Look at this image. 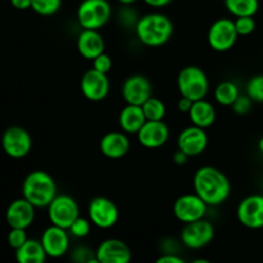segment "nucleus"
I'll list each match as a JSON object with an SVG mask.
<instances>
[{
  "label": "nucleus",
  "mask_w": 263,
  "mask_h": 263,
  "mask_svg": "<svg viewBox=\"0 0 263 263\" xmlns=\"http://www.w3.org/2000/svg\"><path fill=\"white\" fill-rule=\"evenodd\" d=\"M193 187L210 207H216L229 199L231 185L228 176L212 166H203L195 171L193 177Z\"/></svg>",
  "instance_id": "f257e3e1"
},
{
  "label": "nucleus",
  "mask_w": 263,
  "mask_h": 263,
  "mask_svg": "<svg viewBox=\"0 0 263 263\" xmlns=\"http://www.w3.org/2000/svg\"><path fill=\"white\" fill-rule=\"evenodd\" d=\"M138 40L149 48L164 45L174 33V25L167 15L161 13H151L139 18L135 25Z\"/></svg>",
  "instance_id": "f03ea898"
},
{
  "label": "nucleus",
  "mask_w": 263,
  "mask_h": 263,
  "mask_svg": "<svg viewBox=\"0 0 263 263\" xmlns=\"http://www.w3.org/2000/svg\"><path fill=\"white\" fill-rule=\"evenodd\" d=\"M57 184L46 171L35 170L22 182V197L36 208H48L57 197Z\"/></svg>",
  "instance_id": "7ed1b4c3"
},
{
  "label": "nucleus",
  "mask_w": 263,
  "mask_h": 263,
  "mask_svg": "<svg viewBox=\"0 0 263 263\" xmlns=\"http://www.w3.org/2000/svg\"><path fill=\"white\" fill-rule=\"evenodd\" d=\"M177 89L181 97L189 98L193 102L205 99L210 91V80L200 67L187 66L177 76Z\"/></svg>",
  "instance_id": "20e7f679"
},
{
  "label": "nucleus",
  "mask_w": 263,
  "mask_h": 263,
  "mask_svg": "<svg viewBox=\"0 0 263 263\" xmlns=\"http://www.w3.org/2000/svg\"><path fill=\"white\" fill-rule=\"evenodd\" d=\"M76 17L82 28L100 30L112 17V7L107 0H82Z\"/></svg>",
  "instance_id": "39448f33"
},
{
  "label": "nucleus",
  "mask_w": 263,
  "mask_h": 263,
  "mask_svg": "<svg viewBox=\"0 0 263 263\" xmlns=\"http://www.w3.org/2000/svg\"><path fill=\"white\" fill-rule=\"evenodd\" d=\"M239 33L236 31L235 22L229 18H220L211 25L207 33V41L211 49L218 53H223L236 44Z\"/></svg>",
  "instance_id": "423d86ee"
},
{
  "label": "nucleus",
  "mask_w": 263,
  "mask_h": 263,
  "mask_svg": "<svg viewBox=\"0 0 263 263\" xmlns=\"http://www.w3.org/2000/svg\"><path fill=\"white\" fill-rule=\"evenodd\" d=\"M79 216L80 210L77 202L69 195H57L48 205V217L51 225L68 230Z\"/></svg>",
  "instance_id": "0eeeda50"
},
{
  "label": "nucleus",
  "mask_w": 263,
  "mask_h": 263,
  "mask_svg": "<svg viewBox=\"0 0 263 263\" xmlns=\"http://www.w3.org/2000/svg\"><path fill=\"white\" fill-rule=\"evenodd\" d=\"M2 146L8 157L14 159L27 156L32 148L30 133L21 126H10L2 136Z\"/></svg>",
  "instance_id": "6e6552de"
},
{
  "label": "nucleus",
  "mask_w": 263,
  "mask_h": 263,
  "mask_svg": "<svg viewBox=\"0 0 263 263\" xmlns=\"http://www.w3.org/2000/svg\"><path fill=\"white\" fill-rule=\"evenodd\" d=\"M210 205L198 194H184L177 198L174 203V216L180 222L189 223L202 220L207 215Z\"/></svg>",
  "instance_id": "1a4fd4ad"
},
{
  "label": "nucleus",
  "mask_w": 263,
  "mask_h": 263,
  "mask_svg": "<svg viewBox=\"0 0 263 263\" xmlns=\"http://www.w3.org/2000/svg\"><path fill=\"white\" fill-rule=\"evenodd\" d=\"M215 226L205 218L185 223L181 230V243L189 249H202L215 238Z\"/></svg>",
  "instance_id": "9d476101"
},
{
  "label": "nucleus",
  "mask_w": 263,
  "mask_h": 263,
  "mask_svg": "<svg viewBox=\"0 0 263 263\" xmlns=\"http://www.w3.org/2000/svg\"><path fill=\"white\" fill-rule=\"evenodd\" d=\"M87 213L92 225L102 230L113 228L120 217L117 205L105 197H97L90 200Z\"/></svg>",
  "instance_id": "9b49d317"
},
{
  "label": "nucleus",
  "mask_w": 263,
  "mask_h": 263,
  "mask_svg": "<svg viewBox=\"0 0 263 263\" xmlns=\"http://www.w3.org/2000/svg\"><path fill=\"white\" fill-rule=\"evenodd\" d=\"M239 222L247 229L258 230L263 228V195L252 194L241 199L236 210Z\"/></svg>",
  "instance_id": "f8f14e48"
},
{
  "label": "nucleus",
  "mask_w": 263,
  "mask_h": 263,
  "mask_svg": "<svg viewBox=\"0 0 263 263\" xmlns=\"http://www.w3.org/2000/svg\"><path fill=\"white\" fill-rule=\"evenodd\" d=\"M81 92L90 102H102L109 94L110 82L107 73L91 68L85 72L80 82Z\"/></svg>",
  "instance_id": "ddd939ff"
},
{
  "label": "nucleus",
  "mask_w": 263,
  "mask_h": 263,
  "mask_svg": "<svg viewBox=\"0 0 263 263\" xmlns=\"http://www.w3.org/2000/svg\"><path fill=\"white\" fill-rule=\"evenodd\" d=\"M153 89L149 79L143 74L128 76L122 84V98L126 104L143 105L151 97H153Z\"/></svg>",
  "instance_id": "4468645a"
},
{
  "label": "nucleus",
  "mask_w": 263,
  "mask_h": 263,
  "mask_svg": "<svg viewBox=\"0 0 263 263\" xmlns=\"http://www.w3.org/2000/svg\"><path fill=\"white\" fill-rule=\"evenodd\" d=\"M69 231L59 226L50 225L41 234V244L50 258H61L69 249Z\"/></svg>",
  "instance_id": "2eb2a0df"
},
{
  "label": "nucleus",
  "mask_w": 263,
  "mask_h": 263,
  "mask_svg": "<svg viewBox=\"0 0 263 263\" xmlns=\"http://www.w3.org/2000/svg\"><path fill=\"white\" fill-rule=\"evenodd\" d=\"M98 263H128L133 253L125 241L120 239H105L95 249Z\"/></svg>",
  "instance_id": "dca6fc26"
},
{
  "label": "nucleus",
  "mask_w": 263,
  "mask_h": 263,
  "mask_svg": "<svg viewBox=\"0 0 263 263\" xmlns=\"http://www.w3.org/2000/svg\"><path fill=\"white\" fill-rule=\"evenodd\" d=\"M208 146V135L205 128L198 126H189L180 133L177 138V148L186 153L189 157H197L202 154Z\"/></svg>",
  "instance_id": "f3484780"
},
{
  "label": "nucleus",
  "mask_w": 263,
  "mask_h": 263,
  "mask_svg": "<svg viewBox=\"0 0 263 263\" xmlns=\"http://www.w3.org/2000/svg\"><path fill=\"white\" fill-rule=\"evenodd\" d=\"M138 141L146 149H158L170 139V128L164 121H146L136 134Z\"/></svg>",
  "instance_id": "a211bd4d"
},
{
  "label": "nucleus",
  "mask_w": 263,
  "mask_h": 263,
  "mask_svg": "<svg viewBox=\"0 0 263 263\" xmlns=\"http://www.w3.org/2000/svg\"><path fill=\"white\" fill-rule=\"evenodd\" d=\"M35 205L22 197L8 205L5 220L10 229H28L35 220Z\"/></svg>",
  "instance_id": "6ab92c4d"
},
{
  "label": "nucleus",
  "mask_w": 263,
  "mask_h": 263,
  "mask_svg": "<svg viewBox=\"0 0 263 263\" xmlns=\"http://www.w3.org/2000/svg\"><path fill=\"white\" fill-rule=\"evenodd\" d=\"M98 31L99 30L82 28L79 37H77V50H79L80 55L87 61H92L98 55L104 53L105 50V41Z\"/></svg>",
  "instance_id": "aec40b11"
},
{
  "label": "nucleus",
  "mask_w": 263,
  "mask_h": 263,
  "mask_svg": "<svg viewBox=\"0 0 263 263\" xmlns=\"http://www.w3.org/2000/svg\"><path fill=\"white\" fill-rule=\"evenodd\" d=\"M99 148L103 156L107 158L120 159L123 158L130 151V140L123 131H112L100 139Z\"/></svg>",
  "instance_id": "412c9836"
},
{
  "label": "nucleus",
  "mask_w": 263,
  "mask_h": 263,
  "mask_svg": "<svg viewBox=\"0 0 263 263\" xmlns=\"http://www.w3.org/2000/svg\"><path fill=\"white\" fill-rule=\"evenodd\" d=\"M146 121L148 120L141 105L126 104L118 116L121 130L126 134H138Z\"/></svg>",
  "instance_id": "4be33fe9"
},
{
  "label": "nucleus",
  "mask_w": 263,
  "mask_h": 263,
  "mask_svg": "<svg viewBox=\"0 0 263 263\" xmlns=\"http://www.w3.org/2000/svg\"><path fill=\"white\" fill-rule=\"evenodd\" d=\"M187 115H189V120L192 125L202 128L211 127L216 121L215 107L205 99L195 100Z\"/></svg>",
  "instance_id": "5701e85b"
},
{
  "label": "nucleus",
  "mask_w": 263,
  "mask_h": 263,
  "mask_svg": "<svg viewBox=\"0 0 263 263\" xmlns=\"http://www.w3.org/2000/svg\"><path fill=\"white\" fill-rule=\"evenodd\" d=\"M48 258L41 240L27 239L23 246L15 249V259L20 263H44Z\"/></svg>",
  "instance_id": "b1692460"
},
{
  "label": "nucleus",
  "mask_w": 263,
  "mask_h": 263,
  "mask_svg": "<svg viewBox=\"0 0 263 263\" xmlns=\"http://www.w3.org/2000/svg\"><path fill=\"white\" fill-rule=\"evenodd\" d=\"M225 7L234 17H254L259 9V0H225Z\"/></svg>",
  "instance_id": "393cba45"
},
{
  "label": "nucleus",
  "mask_w": 263,
  "mask_h": 263,
  "mask_svg": "<svg viewBox=\"0 0 263 263\" xmlns=\"http://www.w3.org/2000/svg\"><path fill=\"white\" fill-rule=\"evenodd\" d=\"M240 92L238 86L233 81H222L215 89V99L218 104L223 107H231L238 99Z\"/></svg>",
  "instance_id": "a878e982"
},
{
  "label": "nucleus",
  "mask_w": 263,
  "mask_h": 263,
  "mask_svg": "<svg viewBox=\"0 0 263 263\" xmlns=\"http://www.w3.org/2000/svg\"><path fill=\"white\" fill-rule=\"evenodd\" d=\"M143 110L145 113L146 120L149 121H163L166 116V104L158 98L151 97L143 105Z\"/></svg>",
  "instance_id": "bb28decb"
},
{
  "label": "nucleus",
  "mask_w": 263,
  "mask_h": 263,
  "mask_svg": "<svg viewBox=\"0 0 263 263\" xmlns=\"http://www.w3.org/2000/svg\"><path fill=\"white\" fill-rule=\"evenodd\" d=\"M62 7V0H32L31 9L39 15L49 17L54 15Z\"/></svg>",
  "instance_id": "cd10ccee"
},
{
  "label": "nucleus",
  "mask_w": 263,
  "mask_h": 263,
  "mask_svg": "<svg viewBox=\"0 0 263 263\" xmlns=\"http://www.w3.org/2000/svg\"><path fill=\"white\" fill-rule=\"evenodd\" d=\"M246 92L253 102L263 103V74H256L248 80Z\"/></svg>",
  "instance_id": "c85d7f7f"
},
{
  "label": "nucleus",
  "mask_w": 263,
  "mask_h": 263,
  "mask_svg": "<svg viewBox=\"0 0 263 263\" xmlns=\"http://www.w3.org/2000/svg\"><path fill=\"white\" fill-rule=\"evenodd\" d=\"M91 225L92 222L90 221V218L87 220V218L80 217L79 216V217L76 218V221L71 225V228L68 229V231L72 236H74V238H86L90 234V231H91Z\"/></svg>",
  "instance_id": "c756f323"
},
{
  "label": "nucleus",
  "mask_w": 263,
  "mask_h": 263,
  "mask_svg": "<svg viewBox=\"0 0 263 263\" xmlns=\"http://www.w3.org/2000/svg\"><path fill=\"white\" fill-rule=\"evenodd\" d=\"M234 22L239 36H248L256 30V20L253 17H236Z\"/></svg>",
  "instance_id": "7c9ffc66"
},
{
  "label": "nucleus",
  "mask_w": 263,
  "mask_h": 263,
  "mask_svg": "<svg viewBox=\"0 0 263 263\" xmlns=\"http://www.w3.org/2000/svg\"><path fill=\"white\" fill-rule=\"evenodd\" d=\"M27 234H26V229H10L9 234H8V243L13 249H18L21 246L27 241Z\"/></svg>",
  "instance_id": "2f4dec72"
},
{
  "label": "nucleus",
  "mask_w": 263,
  "mask_h": 263,
  "mask_svg": "<svg viewBox=\"0 0 263 263\" xmlns=\"http://www.w3.org/2000/svg\"><path fill=\"white\" fill-rule=\"evenodd\" d=\"M71 258L76 262H97L95 251H91V249H89L87 247H77L76 249H73Z\"/></svg>",
  "instance_id": "473e14b6"
},
{
  "label": "nucleus",
  "mask_w": 263,
  "mask_h": 263,
  "mask_svg": "<svg viewBox=\"0 0 263 263\" xmlns=\"http://www.w3.org/2000/svg\"><path fill=\"white\" fill-rule=\"evenodd\" d=\"M92 68L97 69V71L103 72V73H108V72L112 69L113 61L110 58V55H108L107 53H102L100 55H98L97 58L92 59Z\"/></svg>",
  "instance_id": "72a5a7b5"
},
{
  "label": "nucleus",
  "mask_w": 263,
  "mask_h": 263,
  "mask_svg": "<svg viewBox=\"0 0 263 263\" xmlns=\"http://www.w3.org/2000/svg\"><path fill=\"white\" fill-rule=\"evenodd\" d=\"M252 103H253V100H252L247 94L239 95V98L235 100V103L231 105V108H233L234 113L243 116L247 115V113L252 109Z\"/></svg>",
  "instance_id": "f704fd0d"
},
{
  "label": "nucleus",
  "mask_w": 263,
  "mask_h": 263,
  "mask_svg": "<svg viewBox=\"0 0 263 263\" xmlns=\"http://www.w3.org/2000/svg\"><path fill=\"white\" fill-rule=\"evenodd\" d=\"M157 263H184V259L176 253H163L157 259Z\"/></svg>",
  "instance_id": "c9c22d12"
},
{
  "label": "nucleus",
  "mask_w": 263,
  "mask_h": 263,
  "mask_svg": "<svg viewBox=\"0 0 263 263\" xmlns=\"http://www.w3.org/2000/svg\"><path fill=\"white\" fill-rule=\"evenodd\" d=\"M193 103L194 102L192 99H189V98L181 97L179 102H177V108H179V110L181 113H189L193 107Z\"/></svg>",
  "instance_id": "e433bc0d"
},
{
  "label": "nucleus",
  "mask_w": 263,
  "mask_h": 263,
  "mask_svg": "<svg viewBox=\"0 0 263 263\" xmlns=\"http://www.w3.org/2000/svg\"><path fill=\"white\" fill-rule=\"evenodd\" d=\"M189 158L190 157L187 156L186 153H184L182 151H180V149H177V151L174 153V156H172V159H174L175 164H177V166H182V164H185Z\"/></svg>",
  "instance_id": "4c0bfd02"
},
{
  "label": "nucleus",
  "mask_w": 263,
  "mask_h": 263,
  "mask_svg": "<svg viewBox=\"0 0 263 263\" xmlns=\"http://www.w3.org/2000/svg\"><path fill=\"white\" fill-rule=\"evenodd\" d=\"M10 3L18 10H26L32 7V0H10Z\"/></svg>",
  "instance_id": "58836bf2"
},
{
  "label": "nucleus",
  "mask_w": 263,
  "mask_h": 263,
  "mask_svg": "<svg viewBox=\"0 0 263 263\" xmlns=\"http://www.w3.org/2000/svg\"><path fill=\"white\" fill-rule=\"evenodd\" d=\"M172 0H144L146 5L153 8H163L166 5H168Z\"/></svg>",
  "instance_id": "ea45409f"
},
{
  "label": "nucleus",
  "mask_w": 263,
  "mask_h": 263,
  "mask_svg": "<svg viewBox=\"0 0 263 263\" xmlns=\"http://www.w3.org/2000/svg\"><path fill=\"white\" fill-rule=\"evenodd\" d=\"M118 3H121L122 5H131L134 4V3H136L138 0H117Z\"/></svg>",
  "instance_id": "a19ab883"
},
{
  "label": "nucleus",
  "mask_w": 263,
  "mask_h": 263,
  "mask_svg": "<svg viewBox=\"0 0 263 263\" xmlns=\"http://www.w3.org/2000/svg\"><path fill=\"white\" fill-rule=\"evenodd\" d=\"M258 149H259V152H261V153L263 154V138L259 139V141H258Z\"/></svg>",
  "instance_id": "79ce46f5"
},
{
  "label": "nucleus",
  "mask_w": 263,
  "mask_h": 263,
  "mask_svg": "<svg viewBox=\"0 0 263 263\" xmlns=\"http://www.w3.org/2000/svg\"><path fill=\"white\" fill-rule=\"evenodd\" d=\"M223 2H225V0H223Z\"/></svg>",
  "instance_id": "37998d69"
}]
</instances>
